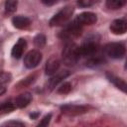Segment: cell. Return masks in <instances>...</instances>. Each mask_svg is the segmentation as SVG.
I'll use <instances>...</instances> for the list:
<instances>
[{
  "label": "cell",
  "instance_id": "cell-2",
  "mask_svg": "<svg viewBox=\"0 0 127 127\" xmlns=\"http://www.w3.org/2000/svg\"><path fill=\"white\" fill-rule=\"evenodd\" d=\"M79 58L80 57L78 54V47L74 43H67L63 51V60L64 64L72 65L78 61Z\"/></svg>",
  "mask_w": 127,
  "mask_h": 127
},
{
  "label": "cell",
  "instance_id": "cell-5",
  "mask_svg": "<svg viewBox=\"0 0 127 127\" xmlns=\"http://www.w3.org/2000/svg\"><path fill=\"white\" fill-rule=\"evenodd\" d=\"M42 61V54L38 50H32L27 53L24 58V64L27 68L36 67Z\"/></svg>",
  "mask_w": 127,
  "mask_h": 127
},
{
  "label": "cell",
  "instance_id": "cell-7",
  "mask_svg": "<svg viewBox=\"0 0 127 127\" xmlns=\"http://www.w3.org/2000/svg\"><path fill=\"white\" fill-rule=\"evenodd\" d=\"M81 30H82V27H80L79 25H77L74 21H72L71 23H69L64 31H62L61 33V37L63 39H71V38H74V37H77L80 35L81 33Z\"/></svg>",
  "mask_w": 127,
  "mask_h": 127
},
{
  "label": "cell",
  "instance_id": "cell-16",
  "mask_svg": "<svg viewBox=\"0 0 127 127\" xmlns=\"http://www.w3.org/2000/svg\"><path fill=\"white\" fill-rule=\"evenodd\" d=\"M127 0H106V6L109 9L117 10L122 8L126 4Z\"/></svg>",
  "mask_w": 127,
  "mask_h": 127
},
{
  "label": "cell",
  "instance_id": "cell-3",
  "mask_svg": "<svg viewBox=\"0 0 127 127\" xmlns=\"http://www.w3.org/2000/svg\"><path fill=\"white\" fill-rule=\"evenodd\" d=\"M98 51V41L91 38L86 39L79 47H78V54L79 57H92Z\"/></svg>",
  "mask_w": 127,
  "mask_h": 127
},
{
  "label": "cell",
  "instance_id": "cell-6",
  "mask_svg": "<svg viewBox=\"0 0 127 127\" xmlns=\"http://www.w3.org/2000/svg\"><path fill=\"white\" fill-rule=\"evenodd\" d=\"M61 110L63 113L66 115L76 116L84 114L88 111V107L84 105H77V104H64L61 106Z\"/></svg>",
  "mask_w": 127,
  "mask_h": 127
},
{
  "label": "cell",
  "instance_id": "cell-25",
  "mask_svg": "<svg viewBox=\"0 0 127 127\" xmlns=\"http://www.w3.org/2000/svg\"><path fill=\"white\" fill-rule=\"evenodd\" d=\"M3 125H7V126H10V125H14V126H24V123L19 122V121H9V122L4 123Z\"/></svg>",
  "mask_w": 127,
  "mask_h": 127
},
{
  "label": "cell",
  "instance_id": "cell-1",
  "mask_svg": "<svg viewBox=\"0 0 127 127\" xmlns=\"http://www.w3.org/2000/svg\"><path fill=\"white\" fill-rule=\"evenodd\" d=\"M73 13V7L72 6H65L62 10H60L53 18L50 20L49 24L51 27H58V26H64L65 25L69 19L71 18V15Z\"/></svg>",
  "mask_w": 127,
  "mask_h": 127
},
{
  "label": "cell",
  "instance_id": "cell-27",
  "mask_svg": "<svg viewBox=\"0 0 127 127\" xmlns=\"http://www.w3.org/2000/svg\"><path fill=\"white\" fill-rule=\"evenodd\" d=\"M5 92H6V88H5L3 85H1V84H0V95L4 94Z\"/></svg>",
  "mask_w": 127,
  "mask_h": 127
},
{
  "label": "cell",
  "instance_id": "cell-20",
  "mask_svg": "<svg viewBox=\"0 0 127 127\" xmlns=\"http://www.w3.org/2000/svg\"><path fill=\"white\" fill-rule=\"evenodd\" d=\"M11 78H12V74L10 72L3 71V70L0 71V84L1 85L8 83L11 80Z\"/></svg>",
  "mask_w": 127,
  "mask_h": 127
},
{
  "label": "cell",
  "instance_id": "cell-23",
  "mask_svg": "<svg viewBox=\"0 0 127 127\" xmlns=\"http://www.w3.org/2000/svg\"><path fill=\"white\" fill-rule=\"evenodd\" d=\"M95 2V0H77V5L79 7H89L91 6L93 3Z\"/></svg>",
  "mask_w": 127,
  "mask_h": 127
},
{
  "label": "cell",
  "instance_id": "cell-15",
  "mask_svg": "<svg viewBox=\"0 0 127 127\" xmlns=\"http://www.w3.org/2000/svg\"><path fill=\"white\" fill-rule=\"evenodd\" d=\"M31 100H32V94L30 92H24V93H21L19 96H17L14 101L17 107L24 108L31 102Z\"/></svg>",
  "mask_w": 127,
  "mask_h": 127
},
{
  "label": "cell",
  "instance_id": "cell-8",
  "mask_svg": "<svg viewBox=\"0 0 127 127\" xmlns=\"http://www.w3.org/2000/svg\"><path fill=\"white\" fill-rule=\"evenodd\" d=\"M73 21L80 27L86 26V25H93L97 21V16L92 12H83L77 15Z\"/></svg>",
  "mask_w": 127,
  "mask_h": 127
},
{
  "label": "cell",
  "instance_id": "cell-13",
  "mask_svg": "<svg viewBox=\"0 0 127 127\" xmlns=\"http://www.w3.org/2000/svg\"><path fill=\"white\" fill-rule=\"evenodd\" d=\"M12 24L17 29H26L30 26L31 20L25 16H15L12 19Z\"/></svg>",
  "mask_w": 127,
  "mask_h": 127
},
{
  "label": "cell",
  "instance_id": "cell-21",
  "mask_svg": "<svg viewBox=\"0 0 127 127\" xmlns=\"http://www.w3.org/2000/svg\"><path fill=\"white\" fill-rule=\"evenodd\" d=\"M35 78H36V76L33 74V75H29L28 77H26L25 79H23L22 81H20L19 83H18V87H25V86H28V85H30L31 83H33L34 81H35Z\"/></svg>",
  "mask_w": 127,
  "mask_h": 127
},
{
  "label": "cell",
  "instance_id": "cell-19",
  "mask_svg": "<svg viewBox=\"0 0 127 127\" xmlns=\"http://www.w3.org/2000/svg\"><path fill=\"white\" fill-rule=\"evenodd\" d=\"M16 107H17V106H16L15 101L9 100V101H7V102H4V103L0 104V111H3V112H5V113H7V112L13 111Z\"/></svg>",
  "mask_w": 127,
  "mask_h": 127
},
{
  "label": "cell",
  "instance_id": "cell-9",
  "mask_svg": "<svg viewBox=\"0 0 127 127\" xmlns=\"http://www.w3.org/2000/svg\"><path fill=\"white\" fill-rule=\"evenodd\" d=\"M109 29L111 33H113L114 35H123L126 33V30H127L126 21L123 19L113 20L109 26Z\"/></svg>",
  "mask_w": 127,
  "mask_h": 127
},
{
  "label": "cell",
  "instance_id": "cell-14",
  "mask_svg": "<svg viewBox=\"0 0 127 127\" xmlns=\"http://www.w3.org/2000/svg\"><path fill=\"white\" fill-rule=\"evenodd\" d=\"M106 77L108 78V80L110 82H112L117 88H119L120 90H122L123 92H126V89H127V85H126V82L124 81V79L114 75L113 73H110V72H107L106 73Z\"/></svg>",
  "mask_w": 127,
  "mask_h": 127
},
{
  "label": "cell",
  "instance_id": "cell-4",
  "mask_svg": "<svg viewBox=\"0 0 127 127\" xmlns=\"http://www.w3.org/2000/svg\"><path fill=\"white\" fill-rule=\"evenodd\" d=\"M103 51L112 59H122L125 56V47L121 43H108L104 46Z\"/></svg>",
  "mask_w": 127,
  "mask_h": 127
},
{
  "label": "cell",
  "instance_id": "cell-18",
  "mask_svg": "<svg viewBox=\"0 0 127 127\" xmlns=\"http://www.w3.org/2000/svg\"><path fill=\"white\" fill-rule=\"evenodd\" d=\"M46 42H47V38H46V36L44 34H38L34 38V45L38 49H41V48L45 47Z\"/></svg>",
  "mask_w": 127,
  "mask_h": 127
},
{
  "label": "cell",
  "instance_id": "cell-28",
  "mask_svg": "<svg viewBox=\"0 0 127 127\" xmlns=\"http://www.w3.org/2000/svg\"><path fill=\"white\" fill-rule=\"evenodd\" d=\"M38 115H39V113L37 112V113H34V114H31L30 116H31V118H36V117H37Z\"/></svg>",
  "mask_w": 127,
  "mask_h": 127
},
{
  "label": "cell",
  "instance_id": "cell-10",
  "mask_svg": "<svg viewBox=\"0 0 127 127\" xmlns=\"http://www.w3.org/2000/svg\"><path fill=\"white\" fill-rule=\"evenodd\" d=\"M68 75H69V71H67V70H62V71H59V72L54 73L53 76L49 79V82H48V88H49V90H53L60 82H62Z\"/></svg>",
  "mask_w": 127,
  "mask_h": 127
},
{
  "label": "cell",
  "instance_id": "cell-22",
  "mask_svg": "<svg viewBox=\"0 0 127 127\" xmlns=\"http://www.w3.org/2000/svg\"><path fill=\"white\" fill-rule=\"evenodd\" d=\"M71 90V84L69 82H64L59 88H58V93L61 94H66Z\"/></svg>",
  "mask_w": 127,
  "mask_h": 127
},
{
  "label": "cell",
  "instance_id": "cell-26",
  "mask_svg": "<svg viewBox=\"0 0 127 127\" xmlns=\"http://www.w3.org/2000/svg\"><path fill=\"white\" fill-rule=\"evenodd\" d=\"M57 2H58V0H42V3L47 6H52V5L56 4Z\"/></svg>",
  "mask_w": 127,
  "mask_h": 127
},
{
  "label": "cell",
  "instance_id": "cell-11",
  "mask_svg": "<svg viewBox=\"0 0 127 127\" xmlns=\"http://www.w3.org/2000/svg\"><path fill=\"white\" fill-rule=\"evenodd\" d=\"M61 62L57 57H51L47 64H46V67H45V71L47 75H53L54 73H56L60 67Z\"/></svg>",
  "mask_w": 127,
  "mask_h": 127
},
{
  "label": "cell",
  "instance_id": "cell-17",
  "mask_svg": "<svg viewBox=\"0 0 127 127\" xmlns=\"http://www.w3.org/2000/svg\"><path fill=\"white\" fill-rule=\"evenodd\" d=\"M18 0H6L5 1V11L8 14L14 13L17 10Z\"/></svg>",
  "mask_w": 127,
  "mask_h": 127
},
{
  "label": "cell",
  "instance_id": "cell-24",
  "mask_svg": "<svg viewBox=\"0 0 127 127\" xmlns=\"http://www.w3.org/2000/svg\"><path fill=\"white\" fill-rule=\"evenodd\" d=\"M51 118H52V115H51V114H48V115L44 116V118L40 121V123H39L38 126H48V125L50 124Z\"/></svg>",
  "mask_w": 127,
  "mask_h": 127
},
{
  "label": "cell",
  "instance_id": "cell-12",
  "mask_svg": "<svg viewBox=\"0 0 127 127\" xmlns=\"http://www.w3.org/2000/svg\"><path fill=\"white\" fill-rule=\"evenodd\" d=\"M27 47V43H26V40L24 39H19L18 42L14 45V47L12 48V51H11V55L14 59H20L22 56H23V53L25 51Z\"/></svg>",
  "mask_w": 127,
  "mask_h": 127
}]
</instances>
